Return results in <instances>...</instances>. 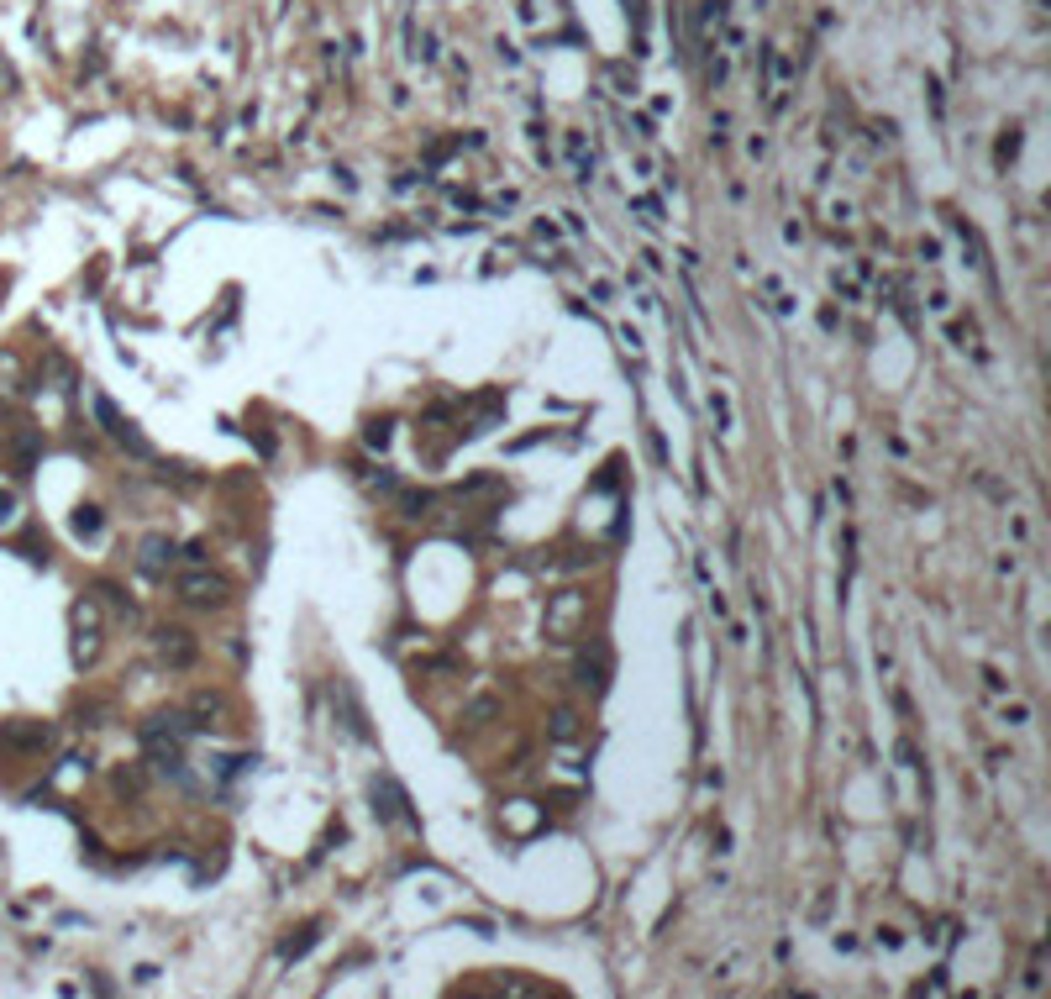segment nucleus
I'll use <instances>...</instances> for the list:
<instances>
[{
  "label": "nucleus",
  "instance_id": "f257e3e1",
  "mask_svg": "<svg viewBox=\"0 0 1051 999\" xmlns=\"http://www.w3.org/2000/svg\"><path fill=\"white\" fill-rule=\"evenodd\" d=\"M95 416H100V426H106V432H111L121 447H132L137 458H148V453H153V447H148V437H142L137 426H132L127 416H121V411H116V405H111L106 395H95Z\"/></svg>",
  "mask_w": 1051,
  "mask_h": 999
},
{
  "label": "nucleus",
  "instance_id": "f03ea898",
  "mask_svg": "<svg viewBox=\"0 0 1051 999\" xmlns=\"http://www.w3.org/2000/svg\"><path fill=\"white\" fill-rule=\"evenodd\" d=\"M179 589H184V600H195V605H226V579H216V574H190Z\"/></svg>",
  "mask_w": 1051,
  "mask_h": 999
},
{
  "label": "nucleus",
  "instance_id": "7ed1b4c3",
  "mask_svg": "<svg viewBox=\"0 0 1051 999\" xmlns=\"http://www.w3.org/2000/svg\"><path fill=\"white\" fill-rule=\"evenodd\" d=\"M0 742H16V747H48L53 731L48 726H0Z\"/></svg>",
  "mask_w": 1051,
  "mask_h": 999
},
{
  "label": "nucleus",
  "instance_id": "20e7f679",
  "mask_svg": "<svg viewBox=\"0 0 1051 999\" xmlns=\"http://www.w3.org/2000/svg\"><path fill=\"white\" fill-rule=\"evenodd\" d=\"M158 647H163V658H174V663H190L195 658V647L184 642V631H158Z\"/></svg>",
  "mask_w": 1051,
  "mask_h": 999
},
{
  "label": "nucleus",
  "instance_id": "39448f33",
  "mask_svg": "<svg viewBox=\"0 0 1051 999\" xmlns=\"http://www.w3.org/2000/svg\"><path fill=\"white\" fill-rule=\"evenodd\" d=\"M169 558H174V542H163V537H148V542H142V563H148V568H163Z\"/></svg>",
  "mask_w": 1051,
  "mask_h": 999
},
{
  "label": "nucleus",
  "instance_id": "423d86ee",
  "mask_svg": "<svg viewBox=\"0 0 1051 999\" xmlns=\"http://www.w3.org/2000/svg\"><path fill=\"white\" fill-rule=\"evenodd\" d=\"M74 532L79 537H95L100 532V511H95V505H79V511H74Z\"/></svg>",
  "mask_w": 1051,
  "mask_h": 999
},
{
  "label": "nucleus",
  "instance_id": "0eeeda50",
  "mask_svg": "<svg viewBox=\"0 0 1051 999\" xmlns=\"http://www.w3.org/2000/svg\"><path fill=\"white\" fill-rule=\"evenodd\" d=\"M579 684H594V689H605V658H594V663L584 658V663H579Z\"/></svg>",
  "mask_w": 1051,
  "mask_h": 999
},
{
  "label": "nucleus",
  "instance_id": "6e6552de",
  "mask_svg": "<svg viewBox=\"0 0 1051 999\" xmlns=\"http://www.w3.org/2000/svg\"><path fill=\"white\" fill-rule=\"evenodd\" d=\"M389 442V421H374L368 426V447H384Z\"/></svg>",
  "mask_w": 1051,
  "mask_h": 999
},
{
  "label": "nucleus",
  "instance_id": "1a4fd4ad",
  "mask_svg": "<svg viewBox=\"0 0 1051 999\" xmlns=\"http://www.w3.org/2000/svg\"><path fill=\"white\" fill-rule=\"evenodd\" d=\"M552 737H573V716H568V710L558 716V726H552Z\"/></svg>",
  "mask_w": 1051,
  "mask_h": 999
},
{
  "label": "nucleus",
  "instance_id": "9d476101",
  "mask_svg": "<svg viewBox=\"0 0 1051 999\" xmlns=\"http://www.w3.org/2000/svg\"><path fill=\"white\" fill-rule=\"evenodd\" d=\"M6 516H11V495L0 489V521H6Z\"/></svg>",
  "mask_w": 1051,
  "mask_h": 999
}]
</instances>
